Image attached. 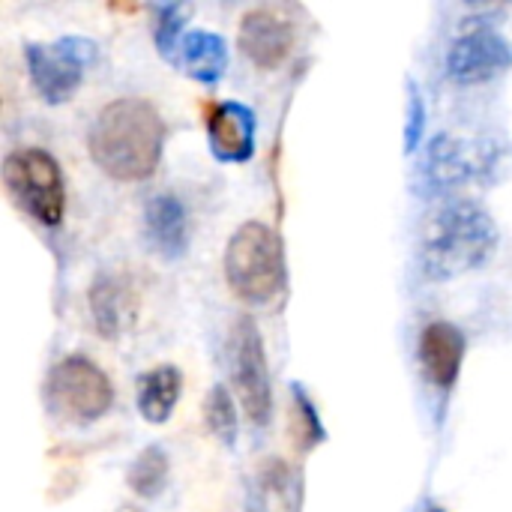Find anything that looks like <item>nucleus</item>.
Instances as JSON below:
<instances>
[{
    "label": "nucleus",
    "mask_w": 512,
    "mask_h": 512,
    "mask_svg": "<svg viewBox=\"0 0 512 512\" xmlns=\"http://www.w3.org/2000/svg\"><path fill=\"white\" fill-rule=\"evenodd\" d=\"M465 348H468L465 333L450 321H435L423 330L420 363H423V372L432 387H438L444 393L456 387L462 360H465Z\"/></svg>",
    "instance_id": "f8f14e48"
},
{
    "label": "nucleus",
    "mask_w": 512,
    "mask_h": 512,
    "mask_svg": "<svg viewBox=\"0 0 512 512\" xmlns=\"http://www.w3.org/2000/svg\"><path fill=\"white\" fill-rule=\"evenodd\" d=\"M138 300L126 276L117 273H99L90 285V315L96 330L105 339H117L126 333L135 321Z\"/></svg>",
    "instance_id": "ddd939ff"
},
{
    "label": "nucleus",
    "mask_w": 512,
    "mask_h": 512,
    "mask_svg": "<svg viewBox=\"0 0 512 512\" xmlns=\"http://www.w3.org/2000/svg\"><path fill=\"white\" fill-rule=\"evenodd\" d=\"M183 390V375L177 366H156L138 378V411L147 423L162 426L174 414Z\"/></svg>",
    "instance_id": "2eb2a0df"
},
{
    "label": "nucleus",
    "mask_w": 512,
    "mask_h": 512,
    "mask_svg": "<svg viewBox=\"0 0 512 512\" xmlns=\"http://www.w3.org/2000/svg\"><path fill=\"white\" fill-rule=\"evenodd\" d=\"M204 420H207V429H210L225 447H234V444H237V408H234V399H231L228 387L216 384V387L207 393Z\"/></svg>",
    "instance_id": "6ab92c4d"
},
{
    "label": "nucleus",
    "mask_w": 512,
    "mask_h": 512,
    "mask_svg": "<svg viewBox=\"0 0 512 512\" xmlns=\"http://www.w3.org/2000/svg\"><path fill=\"white\" fill-rule=\"evenodd\" d=\"M495 246V219L474 201H450L426 225L420 264L432 282H447L483 267Z\"/></svg>",
    "instance_id": "f03ea898"
},
{
    "label": "nucleus",
    "mask_w": 512,
    "mask_h": 512,
    "mask_svg": "<svg viewBox=\"0 0 512 512\" xmlns=\"http://www.w3.org/2000/svg\"><path fill=\"white\" fill-rule=\"evenodd\" d=\"M426 132V102L417 81H408V120H405V153H414Z\"/></svg>",
    "instance_id": "aec40b11"
},
{
    "label": "nucleus",
    "mask_w": 512,
    "mask_h": 512,
    "mask_svg": "<svg viewBox=\"0 0 512 512\" xmlns=\"http://www.w3.org/2000/svg\"><path fill=\"white\" fill-rule=\"evenodd\" d=\"M3 183L27 216L48 228L60 225L66 207V186L60 165L51 153L39 147L9 153L3 162Z\"/></svg>",
    "instance_id": "20e7f679"
},
{
    "label": "nucleus",
    "mask_w": 512,
    "mask_h": 512,
    "mask_svg": "<svg viewBox=\"0 0 512 512\" xmlns=\"http://www.w3.org/2000/svg\"><path fill=\"white\" fill-rule=\"evenodd\" d=\"M210 153L219 162H249L255 153V114L243 102H219L207 117Z\"/></svg>",
    "instance_id": "9b49d317"
},
{
    "label": "nucleus",
    "mask_w": 512,
    "mask_h": 512,
    "mask_svg": "<svg viewBox=\"0 0 512 512\" xmlns=\"http://www.w3.org/2000/svg\"><path fill=\"white\" fill-rule=\"evenodd\" d=\"M225 279L231 291L264 306L285 288V255L279 234L264 222H246L234 231L225 249Z\"/></svg>",
    "instance_id": "7ed1b4c3"
},
{
    "label": "nucleus",
    "mask_w": 512,
    "mask_h": 512,
    "mask_svg": "<svg viewBox=\"0 0 512 512\" xmlns=\"http://www.w3.org/2000/svg\"><path fill=\"white\" fill-rule=\"evenodd\" d=\"M291 396H294V405H297L300 420H303L306 444H309V447L321 444V441L327 438V432H324V423L318 420V411H315V405H312L309 393L303 390V384H297V381H294V384H291Z\"/></svg>",
    "instance_id": "412c9836"
},
{
    "label": "nucleus",
    "mask_w": 512,
    "mask_h": 512,
    "mask_svg": "<svg viewBox=\"0 0 512 512\" xmlns=\"http://www.w3.org/2000/svg\"><path fill=\"white\" fill-rule=\"evenodd\" d=\"M195 81L201 84H216L228 66V45L219 33L210 30H192L183 36L180 45V63Z\"/></svg>",
    "instance_id": "dca6fc26"
},
{
    "label": "nucleus",
    "mask_w": 512,
    "mask_h": 512,
    "mask_svg": "<svg viewBox=\"0 0 512 512\" xmlns=\"http://www.w3.org/2000/svg\"><path fill=\"white\" fill-rule=\"evenodd\" d=\"M165 144V123L159 111L135 96L108 102L90 132L87 147L93 162L114 180H144L156 171Z\"/></svg>",
    "instance_id": "f257e3e1"
},
{
    "label": "nucleus",
    "mask_w": 512,
    "mask_h": 512,
    "mask_svg": "<svg viewBox=\"0 0 512 512\" xmlns=\"http://www.w3.org/2000/svg\"><path fill=\"white\" fill-rule=\"evenodd\" d=\"M495 165V150L465 147L453 135H435L417 165V189L423 195H447L471 180H480Z\"/></svg>",
    "instance_id": "6e6552de"
},
{
    "label": "nucleus",
    "mask_w": 512,
    "mask_h": 512,
    "mask_svg": "<svg viewBox=\"0 0 512 512\" xmlns=\"http://www.w3.org/2000/svg\"><path fill=\"white\" fill-rule=\"evenodd\" d=\"M117 512H144V510H138V507H132V504H126V507H120Z\"/></svg>",
    "instance_id": "4be33fe9"
},
{
    "label": "nucleus",
    "mask_w": 512,
    "mask_h": 512,
    "mask_svg": "<svg viewBox=\"0 0 512 512\" xmlns=\"http://www.w3.org/2000/svg\"><path fill=\"white\" fill-rule=\"evenodd\" d=\"M228 375L237 390V399L249 420L261 429L273 414V387L267 372V354L261 330L249 315H240L228 336Z\"/></svg>",
    "instance_id": "423d86ee"
},
{
    "label": "nucleus",
    "mask_w": 512,
    "mask_h": 512,
    "mask_svg": "<svg viewBox=\"0 0 512 512\" xmlns=\"http://www.w3.org/2000/svg\"><path fill=\"white\" fill-rule=\"evenodd\" d=\"M144 231L162 258H183L189 249V219L183 201L177 195H156L144 210Z\"/></svg>",
    "instance_id": "4468645a"
},
{
    "label": "nucleus",
    "mask_w": 512,
    "mask_h": 512,
    "mask_svg": "<svg viewBox=\"0 0 512 512\" xmlns=\"http://www.w3.org/2000/svg\"><path fill=\"white\" fill-rule=\"evenodd\" d=\"M426 512H444V510H438V507H429V510Z\"/></svg>",
    "instance_id": "5701e85b"
},
{
    "label": "nucleus",
    "mask_w": 512,
    "mask_h": 512,
    "mask_svg": "<svg viewBox=\"0 0 512 512\" xmlns=\"http://www.w3.org/2000/svg\"><path fill=\"white\" fill-rule=\"evenodd\" d=\"M126 483H129V489H132L138 498H144V501L159 498L162 489H165V483H168V453H165L159 444L141 450L138 459L129 465Z\"/></svg>",
    "instance_id": "f3484780"
},
{
    "label": "nucleus",
    "mask_w": 512,
    "mask_h": 512,
    "mask_svg": "<svg viewBox=\"0 0 512 512\" xmlns=\"http://www.w3.org/2000/svg\"><path fill=\"white\" fill-rule=\"evenodd\" d=\"M189 6L186 3H165L156 6V48L165 60L180 63V45H183V24H186Z\"/></svg>",
    "instance_id": "a211bd4d"
},
{
    "label": "nucleus",
    "mask_w": 512,
    "mask_h": 512,
    "mask_svg": "<svg viewBox=\"0 0 512 512\" xmlns=\"http://www.w3.org/2000/svg\"><path fill=\"white\" fill-rule=\"evenodd\" d=\"M24 57L39 96L51 105H60L78 90L84 69L96 60V42L87 36H63L51 45L30 42Z\"/></svg>",
    "instance_id": "0eeeda50"
},
{
    "label": "nucleus",
    "mask_w": 512,
    "mask_h": 512,
    "mask_svg": "<svg viewBox=\"0 0 512 512\" xmlns=\"http://www.w3.org/2000/svg\"><path fill=\"white\" fill-rule=\"evenodd\" d=\"M45 402L66 423H96L108 414L114 390L108 375L87 357H63L45 381Z\"/></svg>",
    "instance_id": "39448f33"
},
{
    "label": "nucleus",
    "mask_w": 512,
    "mask_h": 512,
    "mask_svg": "<svg viewBox=\"0 0 512 512\" xmlns=\"http://www.w3.org/2000/svg\"><path fill=\"white\" fill-rule=\"evenodd\" d=\"M240 48L243 54L261 66V69H276L285 63L294 45V27L288 18H282L276 9H252L240 21Z\"/></svg>",
    "instance_id": "9d476101"
},
{
    "label": "nucleus",
    "mask_w": 512,
    "mask_h": 512,
    "mask_svg": "<svg viewBox=\"0 0 512 512\" xmlns=\"http://www.w3.org/2000/svg\"><path fill=\"white\" fill-rule=\"evenodd\" d=\"M512 66V42L489 21H468L447 51V72L453 81L480 84Z\"/></svg>",
    "instance_id": "1a4fd4ad"
}]
</instances>
